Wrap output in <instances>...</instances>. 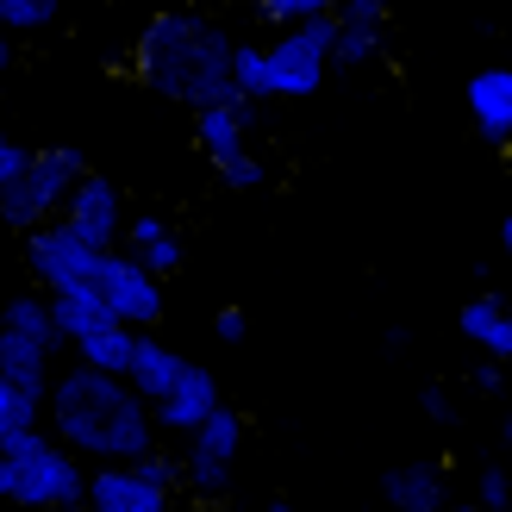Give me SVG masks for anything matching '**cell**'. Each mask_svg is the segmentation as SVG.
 Listing matches in <instances>:
<instances>
[{
	"mask_svg": "<svg viewBox=\"0 0 512 512\" xmlns=\"http://www.w3.org/2000/svg\"><path fill=\"white\" fill-rule=\"evenodd\" d=\"M44 413H50V438L94 469L100 463H144L157 450V413H150V400L125 375H107V369H88V363L63 369L44 394Z\"/></svg>",
	"mask_w": 512,
	"mask_h": 512,
	"instance_id": "cell-1",
	"label": "cell"
},
{
	"mask_svg": "<svg viewBox=\"0 0 512 512\" xmlns=\"http://www.w3.org/2000/svg\"><path fill=\"white\" fill-rule=\"evenodd\" d=\"M232 57H238V38L213 25L207 13L194 7H163L150 13V25L132 44V69L150 94L163 100H182V107H219V100H238L232 82Z\"/></svg>",
	"mask_w": 512,
	"mask_h": 512,
	"instance_id": "cell-2",
	"label": "cell"
},
{
	"mask_svg": "<svg viewBox=\"0 0 512 512\" xmlns=\"http://www.w3.org/2000/svg\"><path fill=\"white\" fill-rule=\"evenodd\" d=\"M88 500V463L44 431H19L0 444V506L19 512H75Z\"/></svg>",
	"mask_w": 512,
	"mask_h": 512,
	"instance_id": "cell-3",
	"label": "cell"
},
{
	"mask_svg": "<svg viewBox=\"0 0 512 512\" xmlns=\"http://www.w3.org/2000/svg\"><path fill=\"white\" fill-rule=\"evenodd\" d=\"M88 175L82 150H32V163H25V175L13 188H0V225H13V232H38V225L63 219V200L75 194V182Z\"/></svg>",
	"mask_w": 512,
	"mask_h": 512,
	"instance_id": "cell-4",
	"label": "cell"
},
{
	"mask_svg": "<svg viewBox=\"0 0 512 512\" xmlns=\"http://www.w3.org/2000/svg\"><path fill=\"white\" fill-rule=\"evenodd\" d=\"M88 512H175V463L150 450L144 463L88 469Z\"/></svg>",
	"mask_w": 512,
	"mask_h": 512,
	"instance_id": "cell-5",
	"label": "cell"
},
{
	"mask_svg": "<svg viewBox=\"0 0 512 512\" xmlns=\"http://www.w3.org/2000/svg\"><path fill=\"white\" fill-rule=\"evenodd\" d=\"M194 138H200V157L219 169L225 188H263L269 169L250 157V100H219V107H200L194 113Z\"/></svg>",
	"mask_w": 512,
	"mask_h": 512,
	"instance_id": "cell-6",
	"label": "cell"
},
{
	"mask_svg": "<svg viewBox=\"0 0 512 512\" xmlns=\"http://www.w3.org/2000/svg\"><path fill=\"white\" fill-rule=\"evenodd\" d=\"M331 44H338V19H306L294 32H281L275 44H263L269 57V100H306L325 88V69H331Z\"/></svg>",
	"mask_w": 512,
	"mask_h": 512,
	"instance_id": "cell-7",
	"label": "cell"
},
{
	"mask_svg": "<svg viewBox=\"0 0 512 512\" xmlns=\"http://www.w3.org/2000/svg\"><path fill=\"white\" fill-rule=\"evenodd\" d=\"M100 256H107V250H94L88 238H75L63 219L25 232V269H32V281L44 294H94Z\"/></svg>",
	"mask_w": 512,
	"mask_h": 512,
	"instance_id": "cell-8",
	"label": "cell"
},
{
	"mask_svg": "<svg viewBox=\"0 0 512 512\" xmlns=\"http://www.w3.org/2000/svg\"><path fill=\"white\" fill-rule=\"evenodd\" d=\"M238 450H244V413L219 406V413L188 438V456H182V475H188L194 500H219L225 488H232V475H238Z\"/></svg>",
	"mask_w": 512,
	"mask_h": 512,
	"instance_id": "cell-9",
	"label": "cell"
},
{
	"mask_svg": "<svg viewBox=\"0 0 512 512\" xmlns=\"http://www.w3.org/2000/svg\"><path fill=\"white\" fill-rule=\"evenodd\" d=\"M94 294L107 300V313L125 319L132 331H150V325L163 319V275H150L138 256H125V250H107V256H100Z\"/></svg>",
	"mask_w": 512,
	"mask_h": 512,
	"instance_id": "cell-10",
	"label": "cell"
},
{
	"mask_svg": "<svg viewBox=\"0 0 512 512\" xmlns=\"http://www.w3.org/2000/svg\"><path fill=\"white\" fill-rule=\"evenodd\" d=\"M125 200H119V188L107 182V175H82V182H75V194L63 200V225L75 238H88L94 250H119V238H125Z\"/></svg>",
	"mask_w": 512,
	"mask_h": 512,
	"instance_id": "cell-11",
	"label": "cell"
},
{
	"mask_svg": "<svg viewBox=\"0 0 512 512\" xmlns=\"http://www.w3.org/2000/svg\"><path fill=\"white\" fill-rule=\"evenodd\" d=\"M219 381H213V369H200V363H188L182 369V381H175V388L150 406V413H157V431H182V438H194L200 425H207L213 413H219Z\"/></svg>",
	"mask_w": 512,
	"mask_h": 512,
	"instance_id": "cell-12",
	"label": "cell"
},
{
	"mask_svg": "<svg viewBox=\"0 0 512 512\" xmlns=\"http://www.w3.org/2000/svg\"><path fill=\"white\" fill-rule=\"evenodd\" d=\"M119 250L125 256H138V263L150 269V275H175V269H182V232H175V225L163 219V213H132V219H125V238H119Z\"/></svg>",
	"mask_w": 512,
	"mask_h": 512,
	"instance_id": "cell-13",
	"label": "cell"
},
{
	"mask_svg": "<svg viewBox=\"0 0 512 512\" xmlns=\"http://www.w3.org/2000/svg\"><path fill=\"white\" fill-rule=\"evenodd\" d=\"M469 119L488 144H512V69L469 75Z\"/></svg>",
	"mask_w": 512,
	"mask_h": 512,
	"instance_id": "cell-14",
	"label": "cell"
},
{
	"mask_svg": "<svg viewBox=\"0 0 512 512\" xmlns=\"http://www.w3.org/2000/svg\"><path fill=\"white\" fill-rule=\"evenodd\" d=\"M456 325H463V338H469L481 356L512 363V306H506L500 294H475L463 313H456Z\"/></svg>",
	"mask_w": 512,
	"mask_h": 512,
	"instance_id": "cell-15",
	"label": "cell"
},
{
	"mask_svg": "<svg viewBox=\"0 0 512 512\" xmlns=\"http://www.w3.org/2000/svg\"><path fill=\"white\" fill-rule=\"evenodd\" d=\"M50 356H57V344H44V338H25V331L13 325H0V375L19 381L25 394H50Z\"/></svg>",
	"mask_w": 512,
	"mask_h": 512,
	"instance_id": "cell-16",
	"label": "cell"
},
{
	"mask_svg": "<svg viewBox=\"0 0 512 512\" xmlns=\"http://www.w3.org/2000/svg\"><path fill=\"white\" fill-rule=\"evenodd\" d=\"M388 512H444V469L438 463H400L381 475Z\"/></svg>",
	"mask_w": 512,
	"mask_h": 512,
	"instance_id": "cell-17",
	"label": "cell"
},
{
	"mask_svg": "<svg viewBox=\"0 0 512 512\" xmlns=\"http://www.w3.org/2000/svg\"><path fill=\"white\" fill-rule=\"evenodd\" d=\"M182 356H175L169 344H157V338H138V350H132V369H125V381H132V388L150 400V406H157L169 388H175V381H182Z\"/></svg>",
	"mask_w": 512,
	"mask_h": 512,
	"instance_id": "cell-18",
	"label": "cell"
},
{
	"mask_svg": "<svg viewBox=\"0 0 512 512\" xmlns=\"http://www.w3.org/2000/svg\"><path fill=\"white\" fill-rule=\"evenodd\" d=\"M138 338H144V331H132V325H125V319H107V325H100V331H88V338H82V344H69V350L82 356L88 369H107V375H125V369H132V350H138Z\"/></svg>",
	"mask_w": 512,
	"mask_h": 512,
	"instance_id": "cell-19",
	"label": "cell"
},
{
	"mask_svg": "<svg viewBox=\"0 0 512 512\" xmlns=\"http://www.w3.org/2000/svg\"><path fill=\"white\" fill-rule=\"evenodd\" d=\"M113 313H107V300L100 294H50V325H57V338L63 344H82L88 331H100Z\"/></svg>",
	"mask_w": 512,
	"mask_h": 512,
	"instance_id": "cell-20",
	"label": "cell"
},
{
	"mask_svg": "<svg viewBox=\"0 0 512 512\" xmlns=\"http://www.w3.org/2000/svg\"><path fill=\"white\" fill-rule=\"evenodd\" d=\"M38 419H44V400H38V394H25L19 381L0 375V444L19 438V431H38Z\"/></svg>",
	"mask_w": 512,
	"mask_h": 512,
	"instance_id": "cell-21",
	"label": "cell"
},
{
	"mask_svg": "<svg viewBox=\"0 0 512 512\" xmlns=\"http://www.w3.org/2000/svg\"><path fill=\"white\" fill-rule=\"evenodd\" d=\"M57 13H63V0H0V32H7V38H19V32H44Z\"/></svg>",
	"mask_w": 512,
	"mask_h": 512,
	"instance_id": "cell-22",
	"label": "cell"
},
{
	"mask_svg": "<svg viewBox=\"0 0 512 512\" xmlns=\"http://www.w3.org/2000/svg\"><path fill=\"white\" fill-rule=\"evenodd\" d=\"M250 7H256V19L281 25V32H294V25H306V19H331V7H338V0H250Z\"/></svg>",
	"mask_w": 512,
	"mask_h": 512,
	"instance_id": "cell-23",
	"label": "cell"
},
{
	"mask_svg": "<svg viewBox=\"0 0 512 512\" xmlns=\"http://www.w3.org/2000/svg\"><path fill=\"white\" fill-rule=\"evenodd\" d=\"M232 82H238V100H269V57H263V44H238Z\"/></svg>",
	"mask_w": 512,
	"mask_h": 512,
	"instance_id": "cell-24",
	"label": "cell"
},
{
	"mask_svg": "<svg viewBox=\"0 0 512 512\" xmlns=\"http://www.w3.org/2000/svg\"><path fill=\"white\" fill-rule=\"evenodd\" d=\"M331 19H338V25H363V32H388V0H338Z\"/></svg>",
	"mask_w": 512,
	"mask_h": 512,
	"instance_id": "cell-25",
	"label": "cell"
},
{
	"mask_svg": "<svg viewBox=\"0 0 512 512\" xmlns=\"http://www.w3.org/2000/svg\"><path fill=\"white\" fill-rule=\"evenodd\" d=\"M475 506L512 512V475H506V469H481V475H475Z\"/></svg>",
	"mask_w": 512,
	"mask_h": 512,
	"instance_id": "cell-26",
	"label": "cell"
},
{
	"mask_svg": "<svg viewBox=\"0 0 512 512\" xmlns=\"http://www.w3.org/2000/svg\"><path fill=\"white\" fill-rule=\"evenodd\" d=\"M25 163H32V150H25L13 132H0V188H13L25 175Z\"/></svg>",
	"mask_w": 512,
	"mask_h": 512,
	"instance_id": "cell-27",
	"label": "cell"
},
{
	"mask_svg": "<svg viewBox=\"0 0 512 512\" xmlns=\"http://www.w3.org/2000/svg\"><path fill=\"white\" fill-rule=\"evenodd\" d=\"M213 338L219 344H244L250 338V313H244V306H219V313H213Z\"/></svg>",
	"mask_w": 512,
	"mask_h": 512,
	"instance_id": "cell-28",
	"label": "cell"
},
{
	"mask_svg": "<svg viewBox=\"0 0 512 512\" xmlns=\"http://www.w3.org/2000/svg\"><path fill=\"white\" fill-rule=\"evenodd\" d=\"M419 406H425V419H438V425H450V419H456V413H450V394H444V388H425V394H419Z\"/></svg>",
	"mask_w": 512,
	"mask_h": 512,
	"instance_id": "cell-29",
	"label": "cell"
},
{
	"mask_svg": "<svg viewBox=\"0 0 512 512\" xmlns=\"http://www.w3.org/2000/svg\"><path fill=\"white\" fill-rule=\"evenodd\" d=\"M475 388H481V394L500 388V363H494V356H481V363H475Z\"/></svg>",
	"mask_w": 512,
	"mask_h": 512,
	"instance_id": "cell-30",
	"label": "cell"
},
{
	"mask_svg": "<svg viewBox=\"0 0 512 512\" xmlns=\"http://www.w3.org/2000/svg\"><path fill=\"white\" fill-rule=\"evenodd\" d=\"M500 250H506V256H512V213H506V219H500Z\"/></svg>",
	"mask_w": 512,
	"mask_h": 512,
	"instance_id": "cell-31",
	"label": "cell"
},
{
	"mask_svg": "<svg viewBox=\"0 0 512 512\" xmlns=\"http://www.w3.org/2000/svg\"><path fill=\"white\" fill-rule=\"evenodd\" d=\"M169 7H194V13H207V7H219V0H169Z\"/></svg>",
	"mask_w": 512,
	"mask_h": 512,
	"instance_id": "cell-32",
	"label": "cell"
},
{
	"mask_svg": "<svg viewBox=\"0 0 512 512\" xmlns=\"http://www.w3.org/2000/svg\"><path fill=\"white\" fill-rule=\"evenodd\" d=\"M7 63H13V38H7V32H0V69H7Z\"/></svg>",
	"mask_w": 512,
	"mask_h": 512,
	"instance_id": "cell-33",
	"label": "cell"
},
{
	"mask_svg": "<svg viewBox=\"0 0 512 512\" xmlns=\"http://www.w3.org/2000/svg\"><path fill=\"white\" fill-rule=\"evenodd\" d=\"M500 438H506V456H512V413H506V425H500Z\"/></svg>",
	"mask_w": 512,
	"mask_h": 512,
	"instance_id": "cell-34",
	"label": "cell"
},
{
	"mask_svg": "<svg viewBox=\"0 0 512 512\" xmlns=\"http://www.w3.org/2000/svg\"><path fill=\"white\" fill-rule=\"evenodd\" d=\"M263 512H294V506H288V500H275V506H263Z\"/></svg>",
	"mask_w": 512,
	"mask_h": 512,
	"instance_id": "cell-35",
	"label": "cell"
},
{
	"mask_svg": "<svg viewBox=\"0 0 512 512\" xmlns=\"http://www.w3.org/2000/svg\"><path fill=\"white\" fill-rule=\"evenodd\" d=\"M450 512H488V506H450Z\"/></svg>",
	"mask_w": 512,
	"mask_h": 512,
	"instance_id": "cell-36",
	"label": "cell"
},
{
	"mask_svg": "<svg viewBox=\"0 0 512 512\" xmlns=\"http://www.w3.org/2000/svg\"><path fill=\"white\" fill-rule=\"evenodd\" d=\"M75 512H88V506H75Z\"/></svg>",
	"mask_w": 512,
	"mask_h": 512,
	"instance_id": "cell-37",
	"label": "cell"
}]
</instances>
